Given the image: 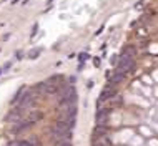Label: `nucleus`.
I'll return each mask as SVG.
<instances>
[{"label":"nucleus","mask_w":158,"mask_h":146,"mask_svg":"<svg viewBox=\"0 0 158 146\" xmlns=\"http://www.w3.org/2000/svg\"><path fill=\"white\" fill-rule=\"evenodd\" d=\"M123 53H126V55H130V57H133V58H135V53H137V52H135V48L130 45V46H126L125 50H123Z\"/></svg>","instance_id":"6e6552de"},{"label":"nucleus","mask_w":158,"mask_h":146,"mask_svg":"<svg viewBox=\"0 0 158 146\" xmlns=\"http://www.w3.org/2000/svg\"><path fill=\"white\" fill-rule=\"evenodd\" d=\"M93 146H110V141H108L106 138H100L98 141L93 143Z\"/></svg>","instance_id":"0eeeda50"},{"label":"nucleus","mask_w":158,"mask_h":146,"mask_svg":"<svg viewBox=\"0 0 158 146\" xmlns=\"http://www.w3.org/2000/svg\"><path fill=\"white\" fill-rule=\"evenodd\" d=\"M62 146H72L70 143H62Z\"/></svg>","instance_id":"ddd939ff"},{"label":"nucleus","mask_w":158,"mask_h":146,"mask_svg":"<svg viewBox=\"0 0 158 146\" xmlns=\"http://www.w3.org/2000/svg\"><path fill=\"white\" fill-rule=\"evenodd\" d=\"M22 113H23V111L20 110L19 106H17L13 111H10L8 115H7L5 121H8V123H15V125H17V123H20V121H22Z\"/></svg>","instance_id":"f03ea898"},{"label":"nucleus","mask_w":158,"mask_h":146,"mask_svg":"<svg viewBox=\"0 0 158 146\" xmlns=\"http://www.w3.org/2000/svg\"><path fill=\"white\" fill-rule=\"evenodd\" d=\"M27 93V90H25V86H22L19 91L13 95V100H12V105H17L19 101H22V98H23V95Z\"/></svg>","instance_id":"39448f33"},{"label":"nucleus","mask_w":158,"mask_h":146,"mask_svg":"<svg viewBox=\"0 0 158 146\" xmlns=\"http://www.w3.org/2000/svg\"><path fill=\"white\" fill-rule=\"evenodd\" d=\"M28 57H30V58H35V57H38V52H37V50H32V52L28 53Z\"/></svg>","instance_id":"1a4fd4ad"},{"label":"nucleus","mask_w":158,"mask_h":146,"mask_svg":"<svg viewBox=\"0 0 158 146\" xmlns=\"http://www.w3.org/2000/svg\"><path fill=\"white\" fill-rule=\"evenodd\" d=\"M43 118V113L42 111H38V110H33V111H30V113H27V121L28 123H37V121H40V119Z\"/></svg>","instance_id":"7ed1b4c3"},{"label":"nucleus","mask_w":158,"mask_h":146,"mask_svg":"<svg viewBox=\"0 0 158 146\" xmlns=\"http://www.w3.org/2000/svg\"><path fill=\"white\" fill-rule=\"evenodd\" d=\"M115 96V90H113L112 86H106L103 91L100 93V101H98V105L102 103V101H108L110 98H113Z\"/></svg>","instance_id":"20e7f679"},{"label":"nucleus","mask_w":158,"mask_h":146,"mask_svg":"<svg viewBox=\"0 0 158 146\" xmlns=\"http://www.w3.org/2000/svg\"><path fill=\"white\" fill-rule=\"evenodd\" d=\"M87 58V53H80V60H85Z\"/></svg>","instance_id":"f8f14e48"},{"label":"nucleus","mask_w":158,"mask_h":146,"mask_svg":"<svg viewBox=\"0 0 158 146\" xmlns=\"http://www.w3.org/2000/svg\"><path fill=\"white\" fill-rule=\"evenodd\" d=\"M20 146H33L30 141H20Z\"/></svg>","instance_id":"9d476101"},{"label":"nucleus","mask_w":158,"mask_h":146,"mask_svg":"<svg viewBox=\"0 0 158 146\" xmlns=\"http://www.w3.org/2000/svg\"><path fill=\"white\" fill-rule=\"evenodd\" d=\"M7 146H20V141H12V143H8Z\"/></svg>","instance_id":"9b49d317"},{"label":"nucleus","mask_w":158,"mask_h":146,"mask_svg":"<svg viewBox=\"0 0 158 146\" xmlns=\"http://www.w3.org/2000/svg\"><path fill=\"white\" fill-rule=\"evenodd\" d=\"M117 68L122 73H128L130 70H133L135 68V60H133V57L126 55V53H122L118 61H117Z\"/></svg>","instance_id":"f257e3e1"},{"label":"nucleus","mask_w":158,"mask_h":146,"mask_svg":"<svg viewBox=\"0 0 158 146\" xmlns=\"http://www.w3.org/2000/svg\"><path fill=\"white\" fill-rule=\"evenodd\" d=\"M123 78H125V73L118 72V73H115L112 78H110V81H112V83H118V81H122Z\"/></svg>","instance_id":"423d86ee"}]
</instances>
